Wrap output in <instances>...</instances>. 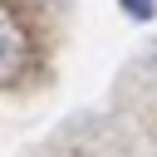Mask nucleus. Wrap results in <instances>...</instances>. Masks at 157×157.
I'll return each mask as SVG.
<instances>
[{
  "label": "nucleus",
  "mask_w": 157,
  "mask_h": 157,
  "mask_svg": "<svg viewBox=\"0 0 157 157\" xmlns=\"http://www.w3.org/2000/svg\"><path fill=\"white\" fill-rule=\"evenodd\" d=\"M20 69H25V29L0 0V83H10Z\"/></svg>",
  "instance_id": "nucleus-1"
}]
</instances>
